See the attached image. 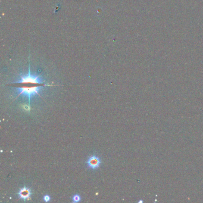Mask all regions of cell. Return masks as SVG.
Masks as SVG:
<instances>
[{"label":"cell","mask_w":203,"mask_h":203,"mask_svg":"<svg viewBox=\"0 0 203 203\" xmlns=\"http://www.w3.org/2000/svg\"><path fill=\"white\" fill-rule=\"evenodd\" d=\"M20 79L19 80L14 82V83L19 84V83H32V84H43L44 81L41 76L39 75H32L31 73V67L30 65H29L28 72L26 75H20L19 76Z\"/></svg>","instance_id":"cell-1"},{"label":"cell","mask_w":203,"mask_h":203,"mask_svg":"<svg viewBox=\"0 0 203 203\" xmlns=\"http://www.w3.org/2000/svg\"><path fill=\"white\" fill-rule=\"evenodd\" d=\"M43 86H34V87H22L17 88V91H18L19 95H26L29 99V105L31 103V97L35 95H39V91L44 88Z\"/></svg>","instance_id":"cell-2"},{"label":"cell","mask_w":203,"mask_h":203,"mask_svg":"<svg viewBox=\"0 0 203 203\" xmlns=\"http://www.w3.org/2000/svg\"><path fill=\"white\" fill-rule=\"evenodd\" d=\"M17 194L21 200L26 201L31 198V196L32 195V191L28 188H26L25 186L20 190Z\"/></svg>","instance_id":"cell-3"},{"label":"cell","mask_w":203,"mask_h":203,"mask_svg":"<svg viewBox=\"0 0 203 203\" xmlns=\"http://www.w3.org/2000/svg\"><path fill=\"white\" fill-rule=\"evenodd\" d=\"M87 164L89 167L92 169H95L99 167L101 164L100 159L95 156H92L89 157L87 161Z\"/></svg>","instance_id":"cell-4"},{"label":"cell","mask_w":203,"mask_h":203,"mask_svg":"<svg viewBox=\"0 0 203 203\" xmlns=\"http://www.w3.org/2000/svg\"><path fill=\"white\" fill-rule=\"evenodd\" d=\"M73 203H78L79 201H80V196H79L78 194L75 195L73 197Z\"/></svg>","instance_id":"cell-5"},{"label":"cell","mask_w":203,"mask_h":203,"mask_svg":"<svg viewBox=\"0 0 203 203\" xmlns=\"http://www.w3.org/2000/svg\"><path fill=\"white\" fill-rule=\"evenodd\" d=\"M43 199L46 202H48L51 198H50V196H49L48 195H46L45 196H44Z\"/></svg>","instance_id":"cell-6"}]
</instances>
